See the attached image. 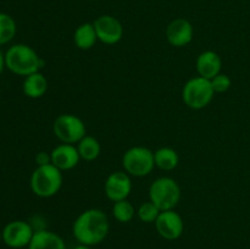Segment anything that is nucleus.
I'll return each instance as SVG.
<instances>
[{"instance_id": "nucleus-21", "label": "nucleus", "mask_w": 250, "mask_h": 249, "mask_svg": "<svg viewBox=\"0 0 250 249\" xmlns=\"http://www.w3.org/2000/svg\"><path fill=\"white\" fill-rule=\"evenodd\" d=\"M111 211L112 216L121 224H127V222L132 221L134 215H136V209L128 199L114 203Z\"/></svg>"}, {"instance_id": "nucleus-6", "label": "nucleus", "mask_w": 250, "mask_h": 249, "mask_svg": "<svg viewBox=\"0 0 250 249\" xmlns=\"http://www.w3.org/2000/svg\"><path fill=\"white\" fill-rule=\"evenodd\" d=\"M215 92L209 80L197 76L185 83L182 88V100L189 109L202 110L214 99Z\"/></svg>"}, {"instance_id": "nucleus-20", "label": "nucleus", "mask_w": 250, "mask_h": 249, "mask_svg": "<svg viewBox=\"0 0 250 249\" xmlns=\"http://www.w3.org/2000/svg\"><path fill=\"white\" fill-rule=\"evenodd\" d=\"M17 32L16 22L9 14L0 12V46L10 43Z\"/></svg>"}, {"instance_id": "nucleus-7", "label": "nucleus", "mask_w": 250, "mask_h": 249, "mask_svg": "<svg viewBox=\"0 0 250 249\" xmlns=\"http://www.w3.org/2000/svg\"><path fill=\"white\" fill-rule=\"evenodd\" d=\"M53 132L61 143L77 144L87 134V127L76 115L61 114L54 120Z\"/></svg>"}, {"instance_id": "nucleus-28", "label": "nucleus", "mask_w": 250, "mask_h": 249, "mask_svg": "<svg viewBox=\"0 0 250 249\" xmlns=\"http://www.w3.org/2000/svg\"><path fill=\"white\" fill-rule=\"evenodd\" d=\"M88 1H93V0H88Z\"/></svg>"}, {"instance_id": "nucleus-5", "label": "nucleus", "mask_w": 250, "mask_h": 249, "mask_svg": "<svg viewBox=\"0 0 250 249\" xmlns=\"http://www.w3.org/2000/svg\"><path fill=\"white\" fill-rule=\"evenodd\" d=\"M122 167L133 177H146L150 175L155 167L154 151L146 146H131L122 156Z\"/></svg>"}, {"instance_id": "nucleus-1", "label": "nucleus", "mask_w": 250, "mask_h": 249, "mask_svg": "<svg viewBox=\"0 0 250 249\" xmlns=\"http://www.w3.org/2000/svg\"><path fill=\"white\" fill-rule=\"evenodd\" d=\"M109 231L110 222L106 212L97 208L81 212L72 225V233L76 241L89 247L102 243Z\"/></svg>"}, {"instance_id": "nucleus-8", "label": "nucleus", "mask_w": 250, "mask_h": 249, "mask_svg": "<svg viewBox=\"0 0 250 249\" xmlns=\"http://www.w3.org/2000/svg\"><path fill=\"white\" fill-rule=\"evenodd\" d=\"M2 242L9 248L21 249L28 247L34 234V229L29 222L23 220H14L2 228Z\"/></svg>"}, {"instance_id": "nucleus-26", "label": "nucleus", "mask_w": 250, "mask_h": 249, "mask_svg": "<svg viewBox=\"0 0 250 249\" xmlns=\"http://www.w3.org/2000/svg\"><path fill=\"white\" fill-rule=\"evenodd\" d=\"M73 249H92L89 246H85V244H78Z\"/></svg>"}, {"instance_id": "nucleus-14", "label": "nucleus", "mask_w": 250, "mask_h": 249, "mask_svg": "<svg viewBox=\"0 0 250 249\" xmlns=\"http://www.w3.org/2000/svg\"><path fill=\"white\" fill-rule=\"evenodd\" d=\"M198 76L205 80H212L215 76L221 73L222 60L221 56L214 50H205L198 55L195 61Z\"/></svg>"}, {"instance_id": "nucleus-17", "label": "nucleus", "mask_w": 250, "mask_h": 249, "mask_svg": "<svg viewBox=\"0 0 250 249\" xmlns=\"http://www.w3.org/2000/svg\"><path fill=\"white\" fill-rule=\"evenodd\" d=\"M98 42L97 32L94 24L90 22H84L75 29L73 33V43L81 50H89Z\"/></svg>"}, {"instance_id": "nucleus-22", "label": "nucleus", "mask_w": 250, "mask_h": 249, "mask_svg": "<svg viewBox=\"0 0 250 249\" xmlns=\"http://www.w3.org/2000/svg\"><path fill=\"white\" fill-rule=\"evenodd\" d=\"M161 210L149 200V202H144L139 205L138 210H137V216L144 224H154Z\"/></svg>"}, {"instance_id": "nucleus-16", "label": "nucleus", "mask_w": 250, "mask_h": 249, "mask_svg": "<svg viewBox=\"0 0 250 249\" xmlns=\"http://www.w3.org/2000/svg\"><path fill=\"white\" fill-rule=\"evenodd\" d=\"M48 80L41 71L24 77L23 83H22L23 94L31 99H39V98L44 97L45 93L48 92Z\"/></svg>"}, {"instance_id": "nucleus-23", "label": "nucleus", "mask_w": 250, "mask_h": 249, "mask_svg": "<svg viewBox=\"0 0 250 249\" xmlns=\"http://www.w3.org/2000/svg\"><path fill=\"white\" fill-rule=\"evenodd\" d=\"M210 83H211L212 89H214L215 94H216V93H226L231 88L232 81L226 73L221 72L217 76H215L212 80H210Z\"/></svg>"}, {"instance_id": "nucleus-9", "label": "nucleus", "mask_w": 250, "mask_h": 249, "mask_svg": "<svg viewBox=\"0 0 250 249\" xmlns=\"http://www.w3.org/2000/svg\"><path fill=\"white\" fill-rule=\"evenodd\" d=\"M94 28L97 32L98 41L106 45L117 44L124 37V26L116 17L111 15H102L97 17L94 22Z\"/></svg>"}, {"instance_id": "nucleus-3", "label": "nucleus", "mask_w": 250, "mask_h": 249, "mask_svg": "<svg viewBox=\"0 0 250 249\" xmlns=\"http://www.w3.org/2000/svg\"><path fill=\"white\" fill-rule=\"evenodd\" d=\"M62 183V171L53 164L37 166L29 180L32 192L39 198H51L56 195L60 192Z\"/></svg>"}, {"instance_id": "nucleus-27", "label": "nucleus", "mask_w": 250, "mask_h": 249, "mask_svg": "<svg viewBox=\"0 0 250 249\" xmlns=\"http://www.w3.org/2000/svg\"><path fill=\"white\" fill-rule=\"evenodd\" d=\"M1 242H2V232L0 231V243H1Z\"/></svg>"}, {"instance_id": "nucleus-12", "label": "nucleus", "mask_w": 250, "mask_h": 249, "mask_svg": "<svg viewBox=\"0 0 250 249\" xmlns=\"http://www.w3.org/2000/svg\"><path fill=\"white\" fill-rule=\"evenodd\" d=\"M166 39L175 48L188 45L194 37V28L187 19H175L166 27Z\"/></svg>"}, {"instance_id": "nucleus-11", "label": "nucleus", "mask_w": 250, "mask_h": 249, "mask_svg": "<svg viewBox=\"0 0 250 249\" xmlns=\"http://www.w3.org/2000/svg\"><path fill=\"white\" fill-rule=\"evenodd\" d=\"M154 224L158 233L166 241H176L182 236L185 231V222L182 216L175 210L161 211Z\"/></svg>"}, {"instance_id": "nucleus-18", "label": "nucleus", "mask_w": 250, "mask_h": 249, "mask_svg": "<svg viewBox=\"0 0 250 249\" xmlns=\"http://www.w3.org/2000/svg\"><path fill=\"white\" fill-rule=\"evenodd\" d=\"M155 166L163 171H172L180 164V156L173 148L170 146H161L154 151Z\"/></svg>"}, {"instance_id": "nucleus-10", "label": "nucleus", "mask_w": 250, "mask_h": 249, "mask_svg": "<svg viewBox=\"0 0 250 249\" xmlns=\"http://www.w3.org/2000/svg\"><path fill=\"white\" fill-rule=\"evenodd\" d=\"M104 192L107 199L114 203L127 199L132 192L131 176L126 171L111 172L105 180Z\"/></svg>"}, {"instance_id": "nucleus-13", "label": "nucleus", "mask_w": 250, "mask_h": 249, "mask_svg": "<svg viewBox=\"0 0 250 249\" xmlns=\"http://www.w3.org/2000/svg\"><path fill=\"white\" fill-rule=\"evenodd\" d=\"M51 164L61 171L75 168L81 160L80 153L75 144H60L50 151Z\"/></svg>"}, {"instance_id": "nucleus-15", "label": "nucleus", "mask_w": 250, "mask_h": 249, "mask_svg": "<svg viewBox=\"0 0 250 249\" xmlns=\"http://www.w3.org/2000/svg\"><path fill=\"white\" fill-rule=\"evenodd\" d=\"M28 249H66L65 241L58 233L41 228L34 231Z\"/></svg>"}, {"instance_id": "nucleus-24", "label": "nucleus", "mask_w": 250, "mask_h": 249, "mask_svg": "<svg viewBox=\"0 0 250 249\" xmlns=\"http://www.w3.org/2000/svg\"><path fill=\"white\" fill-rule=\"evenodd\" d=\"M36 163L37 166H43L48 165V164H51V158L50 153H45V151H39L36 155Z\"/></svg>"}, {"instance_id": "nucleus-25", "label": "nucleus", "mask_w": 250, "mask_h": 249, "mask_svg": "<svg viewBox=\"0 0 250 249\" xmlns=\"http://www.w3.org/2000/svg\"><path fill=\"white\" fill-rule=\"evenodd\" d=\"M5 67H6V66H5V54L0 50V75H1V72L4 71Z\"/></svg>"}, {"instance_id": "nucleus-4", "label": "nucleus", "mask_w": 250, "mask_h": 249, "mask_svg": "<svg viewBox=\"0 0 250 249\" xmlns=\"http://www.w3.org/2000/svg\"><path fill=\"white\" fill-rule=\"evenodd\" d=\"M149 200L161 211L175 210L181 200V188L177 181L171 177H159L149 187Z\"/></svg>"}, {"instance_id": "nucleus-19", "label": "nucleus", "mask_w": 250, "mask_h": 249, "mask_svg": "<svg viewBox=\"0 0 250 249\" xmlns=\"http://www.w3.org/2000/svg\"><path fill=\"white\" fill-rule=\"evenodd\" d=\"M77 149L82 160L94 161L99 158L102 145L95 137L85 134L77 143Z\"/></svg>"}, {"instance_id": "nucleus-2", "label": "nucleus", "mask_w": 250, "mask_h": 249, "mask_svg": "<svg viewBox=\"0 0 250 249\" xmlns=\"http://www.w3.org/2000/svg\"><path fill=\"white\" fill-rule=\"evenodd\" d=\"M43 63L38 53L32 46L23 43L14 44L5 53V66L7 70L22 77L41 71Z\"/></svg>"}]
</instances>
